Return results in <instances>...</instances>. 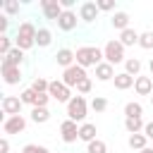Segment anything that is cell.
Listing matches in <instances>:
<instances>
[{
  "mask_svg": "<svg viewBox=\"0 0 153 153\" xmlns=\"http://www.w3.org/2000/svg\"><path fill=\"white\" fill-rule=\"evenodd\" d=\"M100 62H105V57H103V50L100 48H96V45H81V48H76V65L79 67H98Z\"/></svg>",
  "mask_w": 153,
  "mask_h": 153,
  "instance_id": "obj_1",
  "label": "cell"
},
{
  "mask_svg": "<svg viewBox=\"0 0 153 153\" xmlns=\"http://www.w3.org/2000/svg\"><path fill=\"white\" fill-rule=\"evenodd\" d=\"M36 33H38V29L33 26V22H22L17 29V36H14V45L26 53L29 48L36 45Z\"/></svg>",
  "mask_w": 153,
  "mask_h": 153,
  "instance_id": "obj_2",
  "label": "cell"
},
{
  "mask_svg": "<svg viewBox=\"0 0 153 153\" xmlns=\"http://www.w3.org/2000/svg\"><path fill=\"white\" fill-rule=\"evenodd\" d=\"M86 115H88V103H86V98H84V96H74V98L67 103V120L84 124Z\"/></svg>",
  "mask_w": 153,
  "mask_h": 153,
  "instance_id": "obj_3",
  "label": "cell"
},
{
  "mask_svg": "<svg viewBox=\"0 0 153 153\" xmlns=\"http://www.w3.org/2000/svg\"><path fill=\"white\" fill-rule=\"evenodd\" d=\"M103 57H105V62H110L112 67L127 60V57H124V45L120 43V38H110V41L105 43V48H103Z\"/></svg>",
  "mask_w": 153,
  "mask_h": 153,
  "instance_id": "obj_4",
  "label": "cell"
},
{
  "mask_svg": "<svg viewBox=\"0 0 153 153\" xmlns=\"http://www.w3.org/2000/svg\"><path fill=\"white\" fill-rule=\"evenodd\" d=\"M48 93H50V98H53V100H57V103H65V105H67V103L74 98V96H72V88H69V86H67L62 79H60V81H57V79H55V81H50V88H48Z\"/></svg>",
  "mask_w": 153,
  "mask_h": 153,
  "instance_id": "obj_5",
  "label": "cell"
},
{
  "mask_svg": "<svg viewBox=\"0 0 153 153\" xmlns=\"http://www.w3.org/2000/svg\"><path fill=\"white\" fill-rule=\"evenodd\" d=\"M88 74H86V69L84 67H79V65H72V67H67L65 72H62V81L69 86V88H76L79 86V81H84Z\"/></svg>",
  "mask_w": 153,
  "mask_h": 153,
  "instance_id": "obj_6",
  "label": "cell"
},
{
  "mask_svg": "<svg viewBox=\"0 0 153 153\" xmlns=\"http://www.w3.org/2000/svg\"><path fill=\"white\" fill-rule=\"evenodd\" d=\"M79 22H81V19H79V14H76L74 10H65L55 24H57V29H60V31L69 33V31H74V29H76V24H79Z\"/></svg>",
  "mask_w": 153,
  "mask_h": 153,
  "instance_id": "obj_7",
  "label": "cell"
},
{
  "mask_svg": "<svg viewBox=\"0 0 153 153\" xmlns=\"http://www.w3.org/2000/svg\"><path fill=\"white\" fill-rule=\"evenodd\" d=\"M26 129V117L24 115H12L2 120V131L5 134H22Z\"/></svg>",
  "mask_w": 153,
  "mask_h": 153,
  "instance_id": "obj_8",
  "label": "cell"
},
{
  "mask_svg": "<svg viewBox=\"0 0 153 153\" xmlns=\"http://www.w3.org/2000/svg\"><path fill=\"white\" fill-rule=\"evenodd\" d=\"M41 12H43V17H45V19L57 22V19H60V14H62L65 10H62L60 0H41Z\"/></svg>",
  "mask_w": 153,
  "mask_h": 153,
  "instance_id": "obj_9",
  "label": "cell"
},
{
  "mask_svg": "<svg viewBox=\"0 0 153 153\" xmlns=\"http://www.w3.org/2000/svg\"><path fill=\"white\" fill-rule=\"evenodd\" d=\"M98 5L96 2H91V0H86V2H81L79 5V19L84 22V24H93L96 19H98Z\"/></svg>",
  "mask_w": 153,
  "mask_h": 153,
  "instance_id": "obj_10",
  "label": "cell"
},
{
  "mask_svg": "<svg viewBox=\"0 0 153 153\" xmlns=\"http://www.w3.org/2000/svg\"><path fill=\"white\" fill-rule=\"evenodd\" d=\"M60 139H62L65 143H74V141L79 139V127H76V122L65 120V122L60 124Z\"/></svg>",
  "mask_w": 153,
  "mask_h": 153,
  "instance_id": "obj_11",
  "label": "cell"
},
{
  "mask_svg": "<svg viewBox=\"0 0 153 153\" xmlns=\"http://www.w3.org/2000/svg\"><path fill=\"white\" fill-rule=\"evenodd\" d=\"M0 72H2V79H5V84H7V86H14V84H19V81H22V69H19V67H14V65L2 62V65H0Z\"/></svg>",
  "mask_w": 153,
  "mask_h": 153,
  "instance_id": "obj_12",
  "label": "cell"
},
{
  "mask_svg": "<svg viewBox=\"0 0 153 153\" xmlns=\"http://www.w3.org/2000/svg\"><path fill=\"white\" fill-rule=\"evenodd\" d=\"M22 98L19 96H5L2 98V112L7 115V117H12V115H22Z\"/></svg>",
  "mask_w": 153,
  "mask_h": 153,
  "instance_id": "obj_13",
  "label": "cell"
},
{
  "mask_svg": "<svg viewBox=\"0 0 153 153\" xmlns=\"http://www.w3.org/2000/svg\"><path fill=\"white\" fill-rule=\"evenodd\" d=\"M55 60H57V65L60 67H72V65H76V53L74 50H69V48H60L57 53H55Z\"/></svg>",
  "mask_w": 153,
  "mask_h": 153,
  "instance_id": "obj_14",
  "label": "cell"
},
{
  "mask_svg": "<svg viewBox=\"0 0 153 153\" xmlns=\"http://www.w3.org/2000/svg\"><path fill=\"white\" fill-rule=\"evenodd\" d=\"M134 91L139 96H153V76H136Z\"/></svg>",
  "mask_w": 153,
  "mask_h": 153,
  "instance_id": "obj_15",
  "label": "cell"
},
{
  "mask_svg": "<svg viewBox=\"0 0 153 153\" xmlns=\"http://www.w3.org/2000/svg\"><path fill=\"white\" fill-rule=\"evenodd\" d=\"M96 134H98V129H96L93 122H84V124H79V141L91 143V141H96Z\"/></svg>",
  "mask_w": 153,
  "mask_h": 153,
  "instance_id": "obj_16",
  "label": "cell"
},
{
  "mask_svg": "<svg viewBox=\"0 0 153 153\" xmlns=\"http://www.w3.org/2000/svg\"><path fill=\"white\" fill-rule=\"evenodd\" d=\"M117 74H115V67L110 65V62H100L98 67H96V79L98 81H112Z\"/></svg>",
  "mask_w": 153,
  "mask_h": 153,
  "instance_id": "obj_17",
  "label": "cell"
},
{
  "mask_svg": "<svg viewBox=\"0 0 153 153\" xmlns=\"http://www.w3.org/2000/svg\"><path fill=\"white\" fill-rule=\"evenodd\" d=\"M110 24H112V29H117V31L122 33L124 29H129V14L120 10V12H115V14H112V19H110Z\"/></svg>",
  "mask_w": 153,
  "mask_h": 153,
  "instance_id": "obj_18",
  "label": "cell"
},
{
  "mask_svg": "<svg viewBox=\"0 0 153 153\" xmlns=\"http://www.w3.org/2000/svg\"><path fill=\"white\" fill-rule=\"evenodd\" d=\"M139 36H141V33L134 31V29L129 26V29H124V31L120 33V43H122L124 48H129V45H139Z\"/></svg>",
  "mask_w": 153,
  "mask_h": 153,
  "instance_id": "obj_19",
  "label": "cell"
},
{
  "mask_svg": "<svg viewBox=\"0 0 153 153\" xmlns=\"http://www.w3.org/2000/svg\"><path fill=\"white\" fill-rule=\"evenodd\" d=\"M2 62H7V65H14V67H22V62H24V50L22 48H12L5 57H2Z\"/></svg>",
  "mask_w": 153,
  "mask_h": 153,
  "instance_id": "obj_20",
  "label": "cell"
},
{
  "mask_svg": "<svg viewBox=\"0 0 153 153\" xmlns=\"http://www.w3.org/2000/svg\"><path fill=\"white\" fill-rule=\"evenodd\" d=\"M112 81H115V88H117V91H127V88H131V86H134V81H136V79H134V76H129L127 72H120Z\"/></svg>",
  "mask_w": 153,
  "mask_h": 153,
  "instance_id": "obj_21",
  "label": "cell"
},
{
  "mask_svg": "<svg viewBox=\"0 0 153 153\" xmlns=\"http://www.w3.org/2000/svg\"><path fill=\"white\" fill-rule=\"evenodd\" d=\"M143 127H146V122H143L141 117H124V129H127L129 134H141Z\"/></svg>",
  "mask_w": 153,
  "mask_h": 153,
  "instance_id": "obj_22",
  "label": "cell"
},
{
  "mask_svg": "<svg viewBox=\"0 0 153 153\" xmlns=\"http://www.w3.org/2000/svg\"><path fill=\"white\" fill-rule=\"evenodd\" d=\"M124 72L129 74V76H141V60L139 57H127L124 60Z\"/></svg>",
  "mask_w": 153,
  "mask_h": 153,
  "instance_id": "obj_23",
  "label": "cell"
},
{
  "mask_svg": "<svg viewBox=\"0 0 153 153\" xmlns=\"http://www.w3.org/2000/svg\"><path fill=\"white\" fill-rule=\"evenodd\" d=\"M127 143H129V148H134V151H143V148L148 146V139H146L143 131H141V134H129Z\"/></svg>",
  "mask_w": 153,
  "mask_h": 153,
  "instance_id": "obj_24",
  "label": "cell"
},
{
  "mask_svg": "<svg viewBox=\"0 0 153 153\" xmlns=\"http://www.w3.org/2000/svg\"><path fill=\"white\" fill-rule=\"evenodd\" d=\"M50 43H53V31L45 29V26H41L38 33H36V45H38V48H48Z\"/></svg>",
  "mask_w": 153,
  "mask_h": 153,
  "instance_id": "obj_25",
  "label": "cell"
},
{
  "mask_svg": "<svg viewBox=\"0 0 153 153\" xmlns=\"http://www.w3.org/2000/svg\"><path fill=\"white\" fill-rule=\"evenodd\" d=\"M48 120H50V110H48V108H31V122L45 124Z\"/></svg>",
  "mask_w": 153,
  "mask_h": 153,
  "instance_id": "obj_26",
  "label": "cell"
},
{
  "mask_svg": "<svg viewBox=\"0 0 153 153\" xmlns=\"http://www.w3.org/2000/svg\"><path fill=\"white\" fill-rule=\"evenodd\" d=\"M143 115V105L139 100H129L124 105V117H141Z\"/></svg>",
  "mask_w": 153,
  "mask_h": 153,
  "instance_id": "obj_27",
  "label": "cell"
},
{
  "mask_svg": "<svg viewBox=\"0 0 153 153\" xmlns=\"http://www.w3.org/2000/svg\"><path fill=\"white\" fill-rule=\"evenodd\" d=\"M86 153H108V143L103 139H96V141L86 143Z\"/></svg>",
  "mask_w": 153,
  "mask_h": 153,
  "instance_id": "obj_28",
  "label": "cell"
},
{
  "mask_svg": "<svg viewBox=\"0 0 153 153\" xmlns=\"http://www.w3.org/2000/svg\"><path fill=\"white\" fill-rule=\"evenodd\" d=\"M31 88H33L36 93H48V88H50V81H48V79H43V76H36V79L31 81Z\"/></svg>",
  "mask_w": 153,
  "mask_h": 153,
  "instance_id": "obj_29",
  "label": "cell"
},
{
  "mask_svg": "<svg viewBox=\"0 0 153 153\" xmlns=\"http://www.w3.org/2000/svg\"><path fill=\"white\" fill-rule=\"evenodd\" d=\"M36 96H38V93H36V91H33L31 86H29V88H24V91L19 93V98H22V103H24V105H31V108L36 105Z\"/></svg>",
  "mask_w": 153,
  "mask_h": 153,
  "instance_id": "obj_30",
  "label": "cell"
},
{
  "mask_svg": "<svg viewBox=\"0 0 153 153\" xmlns=\"http://www.w3.org/2000/svg\"><path fill=\"white\" fill-rule=\"evenodd\" d=\"M12 48H14V38H12V36H7V33H5V36H0V55L5 57Z\"/></svg>",
  "mask_w": 153,
  "mask_h": 153,
  "instance_id": "obj_31",
  "label": "cell"
},
{
  "mask_svg": "<svg viewBox=\"0 0 153 153\" xmlns=\"http://www.w3.org/2000/svg\"><path fill=\"white\" fill-rule=\"evenodd\" d=\"M139 48L153 50V31H143V33L139 36Z\"/></svg>",
  "mask_w": 153,
  "mask_h": 153,
  "instance_id": "obj_32",
  "label": "cell"
},
{
  "mask_svg": "<svg viewBox=\"0 0 153 153\" xmlns=\"http://www.w3.org/2000/svg\"><path fill=\"white\" fill-rule=\"evenodd\" d=\"M91 110H93V112H105V110H108V100H105L103 96H93V100H91Z\"/></svg>",
  "mask_w": 153,
  "mask_h": 153,
  "instance_id": "obj_33",
  "label": "cell"
},
{
  "mask_svg": "<svg viewBox=\"0 0 153 153\" xmlns=\"http://www.w3.org/2000/svg\"><path fill=\"white\" fill-rule=\"evenodd\" d=\"M91 88H93V81H91V76H86L84 81H79L76 93H79V96H86V93H91Z\"/></svg>",
  "mask_w": 153,
  "mask_h": 153,
  "instance_id": "obj_34",
  "label": "cell"
},
{
  "mask_svg": "<svg viewBox=\"0 0 153 153\" xmlns=\"http://www.w3.org/2000/svg\"><path fill=\"white\" fill-rule=\"evenodd\" d=\"M2 10H5V14H19V2H12V0H5L2 2Z\"/></svg>",
  "mask_w": 153,
  "mask_h": 153,
  "instance_id": "obj_35",
  "label": "cell"
},
{
  "mask_svg": "<svg viewBox=\"0 0 153 153\" xmlns=\"http://www.w3.org/2000/svg\"><path fill=\"white\" fill-rule=\"evenodd\" d=\"M22 153H50L45 146H38V143H26L24 148H22Z\"/></svg>",
  "mask_w": 153,
  "mask_h": 153,
  "instance_id": "obj_36",
  "label": "cell"
},
{
  "mask_svg": "<svg viewBox=\"0 0 153 153\" xmlns=\"http://www.w3.org/2000/svg\"><path fill=\"white\" fill-rule=\"evenodd\" d=\"M96 5H98L100 12H112V10H115V2H112V0H98Z\"/></svg>",
  "mask_w": 153,
  "mask_h": 153,
  "instance_id": "obj_37",
  "label": "cell"
},
{
  "mask_svg": "<svg viewBox=\"0 0 153 153\" xmlns=\"http://www.w3.org/2000/svg\"><path fill=\"white\" fill-rule=\"evenodd\" d=\"M7 26H10V17L7 14H0V33L2 36L7 33Z\"/></svg>",
  "mask_w": 153,
  "mask_h": 153,
  "instance_id": "obj_38",
  "label": "cell"
},
{
  "mask_svg": "<svg viewBox=\"0 0 153 153\" xmlns=\"http://www.w3.org/2000/svg\"><path fill=\"white\" fill-rule=\"evenodd\" d=\"M143 134H146V139H148V141H153V122H146Z\"/></svg>",
  "mask_w": 153,
  "mask_h": 153,
  "instance_id": "obj_39",
  "label": "cell"
},
{
  "mask_svg": "<svg viewBox=\"0 0 153 153\" xmlns=\"http://www.w3.org/2000/svg\"><path fill=\"white\" fill-rule=\"evenodd\" d=\"M0 153H10V141L7 139H0Z\"/></svg>",
  "mask_w": 153,
  "mask_h": 153,
  "instance_id": "obj_40",
  "label": "cell"
},
{
  "mask_svg": "<svg viewBox=\"0 0 153 153\" xmlns=\"http://www.w3.org/2000/svg\"><path fill=\"white\" fill-rule=\"evenodd\" d=\"M60 5H62V10H72L74 7V0H60Z\"/></svg>",
  "mask_w": 153,
  "mask_h": 153,
  "instance_id": "obj_41",
  "label": "cell"
},
{
  "mask_svg": "<svg viewBox=\"0 0 153 153\" xmlns=\"http://www.w3.org/2000/svg\"><path fill=\"white\" fill-rule=\"evenodd\" d=\"M139 153H153V148H151V146H146V148H143V151H139Z\"/></svg>",
  "mask_w": 153,
  "mask_h": 153,
  "instance_id": "obj_42",
  "label": "cell"
},
{
  "mask_svg": "<svg viewBox=\"0 0 153 153\" xmlns=\"http://www.w3.org/2000/svg\"><path fill=\"white\" fill-rule=\"evenodd\" d=\"M148 69H151V76H153V57H151V62H148Z\"/></svg>",
  "mask_w": 153,
  "mask_h": 153,
  "instance_id": "obj_43",
  "label": "cell"
},
{
  "mask_svg": "<svg viewBox=\"0 0 153 153\" xmlns=\"http://www.w3.org/2000/svg\"><path fill=\"white\" fill-rule=\"evenodd\" d=\"M151 105H153V96H151Z\"/></svg>",
  "mask_w": 153,
  "mask_h": 153,
  "instance_id": "obj_44",
  "label": "cell"
}]
</instances>
